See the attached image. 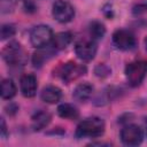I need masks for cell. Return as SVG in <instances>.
<instances>
[{"label": "cell", "instance_id": "obj_1", "mask_svg": "<svg viewBox=\"0 0 147 147\" xmlns=\"http://www.w3.org/2000/svg\"><path fill=\"white\" fill-rule=\"evenodd\" d=\"M106 129L105 121L100 117H88L82 121L76 129L75 136L82 138H99L103 134Z\"/></svg>", "mask_w": 147, "mask_h": 147}, {"label": "cell", "instance_id": "obj_2", "mask_svg": "<svg viewBox=\"0 0 147 147\" xmlns=\"http://www.w3.org/2000/svg\"><path fill=\"white\" fill-rule=\"evenodd\" d=\"M147 76V61L137 60L125 67V77L132 87L139 86Z\"/></svg>", "mask_w": 147, "mask_h": 147}, {"label": "cell", "instance_id": "obj_3", "mask_svg": "<svg viewBox=\"0 0 147 147\" xmlns=\"http://www.w3.org/2000/svg\"><path fill=\"white\" fill-rule=\"evenodd\" d=\"M53 37H54L53 30L45 24L36 25L30 31V42L36 48L47 47L49 44H52Z\"/></svg>", "mask_w": 147, "mask_h": 147}, {"label": "cell", "instance_id": "obj_4", "mask_svg": "<svg viewBox=\"0 0 147 147\" xmlns=\"http://www.w3.org/2000/svg\"><path fill=\"white\" fill-rule=\"evenodd\" d=\"M86 71H87V69L84 64H78V63L71 62V61L67 62V63H63L56 70L57 75L65 83H70L72 80H76L77 78L85 75Z\"/></svg>", "mask_w": 147, "mask_h": 147}, {"label": "cell", "instance_id": "obj_5", "mask_svg": "<svg viewBox=\"0 0 147 147\" xmlns=\"http://www.w3.org/2000/svg\"><path fill=\"white\" fill-rule=\"evenodd\" d=\"M119 138L125 146L133 147L141 144L144 139V133L140 126H138L137 124H127L121 130Z\"/></svg>", "mask_w": 147, "mask_h": 147}, {"label": "cell", "instance_id": "obj_6", "mask_svg": "<svg viewBox=\"0 0 147 147\" xmlns=\"http://www.w3.org/2000/svg\"><path fill=\"white\" fill-rule=\"evenodd\" d=\"M52 15L60 23H69L75 17V9L65 0H56L52 6Z\"/></svg>", "mask_w": 147, "mask_h": 147}, {"label": "cell", "instance_id": "obj_7", "mask_svg": "<svg viewBox=\"0 0 147 147\" xmlns=\"http://www.w3.org/2000/svg\"><path fill=\"white\" fill-rule=\"evenodd\" d=\"M2 57L9 65H21L25 62L24 52L21 47V45L16 41L9 42L3 49H2Z\"/></svg>", "mask_w": 147, "mask_h": 147}, {"label": "cell", "instance_id": "obj_8", "mask_svg": "<svg viewBox=\"0 0 147 147\" xmlns=\"http://www.w3.org/2000/svg\"><path fill=\"white\" fill-rule=\"evenodd\" d=\"M113 44L117 49L130 51L134 48L137 40L134 34L126 29H118L113 33Z\"/></svg>", "mask_w": 147, "mask_h": 147}, {"label": "cell", "instance_id": "obj_9", "mask_svg": "<svg viewBox=\"0 0 147 147\" xmlns=\"http://www.w3.org/2000/svg\"><path fill=\"white\" fill-rule=\"evenodd\" d=\"M96 42L95 40H82L76 44L75 53L82 61H91L96 55Z\"/></svg>", "mask_w": 147, "mask_h": 147}, {"label": "cell", "instance_id": "obj_10", "mask_svg": "<svg viewBox=\"0 0 147 147\" xmlns=\"http://www.w3.org/2000/svg\"><path fill=\"white\" fill-rule=\"evenodd\" d=\"M20 87H21V92H22L23 96H25V98L34 96L37 93V88H38V83H37L36 76L32 74L23 75L20 79Z\"/></svg>", "mask_w": 147, "mask_h": 147}, {"label": "cell", "instance_id": "obj_11", "mask_svg": "<svg viewBox=\"0 0 147 147\" xmlns=\"http://www.w3.org/2000/svg\"><path fill=\"white\" fill-rule=\"evenodd\" d=\"M93 91H94L93 85L90 84L88 82H84V83L78 84L74 88L72 96H74L75 100H77L79 102H85V101H87L92 96Z\"/></svg>", "mask_w": 147, "mask_h": 147}, {"label": "cell", "instance_id": "obj_12", "mask_svg": "<svg viewBox=\"0 0 147 147\" xmlns=\"http://www.w3.org/2000/svg\"><path fill=\"white\" fill-rule=\"evenodd\" d=\"M62 98V92L61 90L57 87V86H53V85H49V86H46L42 88L41 93H40V99L46 102V103H49V105H53V103H56L61 100Z\"/></svg>", "mask_w": 147, "mask_h": 147}, {"label": "cell", "instance_id": "obj_13", "mask_svg": "<svg viewBox=\"0 0 147 147\" xmlns=\"http://www.w3.org/2000/svg\"><path fill=\"white\" fill-rule=\"evenodd\" d=\"M72 41V34L69 31H63L54 34L52 40V46L55 51H61L67 48Z\"/></svg>", "mask_w": 147, "mask_h": 147}, {"label": "cell", "instance_id": "obj_14", "mask_svg": "<svg viewBox=\"0 0 147 147\" xmlns=\"http://www.w3.org/2000/svg\"><path fill=\"white\" fill-rule=\"evenodd\" d=\"M57 115L64 119H76L79 116V111L71 103H61L57 107Z\"/></svg>", "mask_w": 147, "mask_h": 147}, {"label": "cell", "instance_id": "obj_15", "mask_svg": "<svg viewBox=\"0 0 147 147\" xmlns=\"http://www.w3.org/2000/svg\"><path fill=\"white\" fill-rule=\"evenodd\" d=\"M49 122H51V115L45 110H39L32 116V126L37 131L47 126Z\"/></svg>", "mask_w": 147, "mask_h": 147}, {"label": "cell", "instance_id": "obj_16", "mask_svg": "<svg viewBox=\"0 0 147 147\" xmlns=\"http://www.w3.org/2000/svg\"><path fill=\"white\" fill-rule=\"evenodd\" d=\"M16 85L13 82V79L7 78L1 82V98L5 100H9L15 96L16 94Z\"/></svg>", "mask_w": 147, "mask_h": 147}, {"label": "cell", "instance_id": "obj_17", "mask_svg": "<svg viewBox=\"0 0 147 147\" xmlns=\"http://www.w3.org/2000/svg\"><path fill=\"white\" fill-rule=\"evenodd\" d=\"M88 31H90V36H91L92 40H99V39L103 38V36L106 33V28H105L103 23H101L99 21H93L88 26Z\"/></svg>", "mask_w": 147, "mask_h": 147}, {"label": "cell", "instance_id": "obj_18", "mask_svg": "<svg viewBox=\"0 0 147 147\" xmlns=\"http://www.w3.org/2000/svg\"><path fill=\"white\" fill-rule=\"evenodd\" d=\"M40 51L39 52H37V53H34L33 54V64L36 65V67H40L49 56H47V55H51L52 56V54H53V52H51V51H44V47L42 48H39Z\"/></svg>", "mask_w": 147, "mask_h": 147}, {"label": "cell", "instance_id": "obj_19", "mask_svg": "<svg viewBox=\"0 0 147 147\" xmlns=\"http://www.w3.org/2000/svg\"><path fill=\"white\" fill-rule=\"evenodd\" d=\"M15 33H16V29L13 24H3L1 26V39L2 40L14 37Z\"/></svg>", "mask_w": 147, "mask_h": 147}, {"label": "cell", "instance_id": "obj_20", "mask_svg": "<svg viewBox=\"0 0 147 147\" xmlns=\"http://www.w3.org/2000/svg\"><path fill=\"white\" fill-rule=\"evenodd\" d=\"M110 72H111L110 68H109L108 65L103 64V63L98 64V65L95 67V69H94V74H95L98 77H101V78L109 76V75H110Z\"/></svg>", "mask_w": 147, "mask_h": 147}, {"label": "cell", "instance_id": "obj_21", "mask_svg": "<svg viewBox=\"0 0 147 147\" xmlns=\"http://www.w3.org/2000/svg\"><path fill=\"white\" fill-rule=\"evenodd\" d=\"M13 8H14L13 0H1V13L2 14L11 13Z\"/></svg>", "mask_w": 147, "mask_h": 147}, {"label": "cell", "instance_id": "obj_22", "mask_svg": "<svg viewBox=\"0 0 147 147\" xmlns=\"http://www.w3.org/2000/svg\"><path fill=\"white\" fill-rule=\"evenodd\" d=\"M8 137V131H7V126H6V122L3 118H1V138L6 139Z\"/></svg>", "mask_w": 147, "mask_h": 147}, {"label": "cell", "instance_id": "obj_23", "mask_svg": "<svg viewBox=\"0 0 147 147\" xmlns=\"http://www.w3.org/2000/svg\"><path fill=\"white\" fill-rule=\"evenodd\" d=\"M145 47H146V49H147V37L145 38Z\"/></svg>", "mask_w": 147, "mask_h": 147}, {"label": "cell", "instance_id": "obj_24", "mask_svg": "<svg viewBox=\"0 0 147 147\" xmlns=\"http://www.w3.org/2000/svg\"><path fill=\"white\" fill-rule=\"evenodd\" d=\"M146 133H147V129H146Z\"/></svg>", "mask_w": 147, "mask_h": 147}, {"label": "cell", "instance_id": "obj_25", "mask_svg": "<svg viewBox=\"0 0 147 147\" xmlns=\"http://www.w3.org/2000/svg\"><path fill=\"white\" fill-rule=\"evenodd\" d=\"M25 1H26V0H25Z\"/></svg>", "mask_w": 147, "mask_h": 147}]
</instances>
